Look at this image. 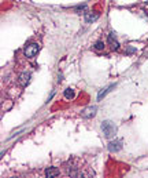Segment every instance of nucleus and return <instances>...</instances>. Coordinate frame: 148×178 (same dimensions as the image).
<instances>
[{"instance_id":"obj_1","label":"nucleus","mask_w":148,"mask_h":178,"mask_svg":"<svg viewBox=\"0 0 148 178\" xmlns=\"http://www.w3.org/2000/svg\"><path fill=\"white\" fill-rule=\"evenodd\" d=\"M101 130H103L104 137L111 138V137H114L115 134H117V126H115L111 120H104V122L101 123Z\"/></svg>"},{"instance_id":"obj_2","label":"nucleus","mask_w":148,"mask_h":178,"mask_svg":"<svg viewBox=\"0 0 148 178\" xmlns=\"http://www.w3.org/2000/svg\"><path fill=\"white\" fill-rule=\"evenodd\" d=\"M38 50H40L38 43H29L27 46H25L23 54H25V57H27V58H33V57L38 53Z\"/></svg>"},{"instance_id":"obj_3","label":"nucleus","mask_w":148,"mask_h":178,"mask_svg":"<svg viewBox=\"0 0 148 178\" xmlns=\"http://www.w3.org/2000/svg\"><path fill=\"white\" fill-rule=\"evenodd\" d=\"M96 111H97V108L96 106H89V108L84 109L81 113L82 117H85V119H90V117H93L96 115Z\"/></svg>"},{"instance_id":"obj_4","label":"nucleus","mask_w":148,"mask_h":178,"mask_svg":"<svg viewBox=\"0 0 148 178\" xmlns=\"http://www.w3.org/2000/svg\"><path fill=\"white\" fill-rule=\"evenodd\" d=\"M122 149V142L119 139H115V141H111L108 144V150L110 152H118V150Z\"/></svg>"},{"instance_id":"obj_5","label":"nucleus","mask_w":148,"mask_h":178,"mask_svg":"<svg viewBox=\"0 0 148 178\" xmlns=\"http://www.w3.org/2000/svg\"><path fill=\"white\" fill-rule=\"evenodd\" d=\"M97 18H99V13L97 11H86V13H85V21H86L88 24L95 22Z\"/></svg>"},{"instance_id":"obj_6","label":"nucleus","mask_w":148,"mask_h":178,"mask_svg":"<svg viewBox=\"0 0 148 178\" xmlns=\"http://www.w3.org/2000/svg\"><path fill=\"white\" fill-rule=\"evenodd\" d=\"M30 81V73L29 72H23L19 75V83H21V86H27Z\"/></svg>"},{"instance_id":"obj_7","label":"nucleus","mask_w":148,"mask_h":178,"mask_svg":"<svg viewBox=\"0 0 148 178\" xmlns=\"http://www.w3.org/2000/svg\"><path fill=\"white\" fill-rule=\"evenodd\" d=\"M108 43H110V46H111L112 50H118V48H119V43L115 40L114 33H110L108 35Z\"/></svg>"},{"instance_id":"obj_8","label":"nucleus","mask_w":148,"mask_h":178,"mask_svg":"<svg viewBox=\"0 0 148 178\" xmlns=\"http://www.w3.org/2000/svg\"><path fill=\"white\" fill-rule=\"evenodd\" d=\"M45 175L47 177H56V175H59V170L55 169V167H48V169L45 170Z\"/></svg>"},{"instance_id":"obj_9","label":"nucleus","mask_w":148,"mask_h":178,"mask_svg":"<svg viewBox=\"0 0 148 178\" xmlns=\"http://www.w3.org/2000/svg\"><path fill=\"white\" fill-rule=\"evenodd\" d=\"M112 89H114V84H111V86L106 87V89H104V90H101V91L99 93V95H97V100L100 101V100H101V98H103V97H106V94H108V93L111 91Z\"/></svg>"},{"instance_id":"obj_10","label":"nucleus","mask_w":148,"mask_h":178,"mask_svg":"<svg viewBox=\"0 0 148 178\" xmlns=\"http://www.w3.org/2000/svg\"><path fill=\"white\" fill-rule=\"evenodd\" d=\"M65 98L66 100H71V98H74V90L73 89H66L65 90Z\"/></svg>"},{"instance_id":"obj_11","label":"nucleus","mask_w":148,"mask_h":178,"mask_svg":"<svg viewBox=\"0 0 148 178\" xmlns=\"http://www.w3.org/2000/svg\"><path fill=\"white\" fill-rule=\"evenodd\" d=\"M95 50L96 51H101V50H104V42H101V40H99V42H96L95 43Z\"/></svg>"},{"instance_id":"obj_12","label":"nucleus","mask_w":148,"mask_h":178,"mask_svg":"<svg viewBox=\"0 0 148 178\" xmlns=\"http://www.w3.org/2000/svg\"><path fill=\"white\" fill-rule=\"evenodd\" d=\"M133 53H136V48H133V47H128V51H126V54H133Z\"/></svg>"},{"instance_id":"obj_13","label":"nucleus","mask_w":148,"mask_h":178,"mask_svg":"<svg viewBox=\"0 0 148 178\" xmlns=\"http://www.w3.org/2000/svg\"><path fill=\"white\" fill-rule=\"evenodd\" d=\"M84 9H85V4H81V6L76 7V9H74V10H76V11H82V10H84Z\"/></svg>"}]
</instances>
